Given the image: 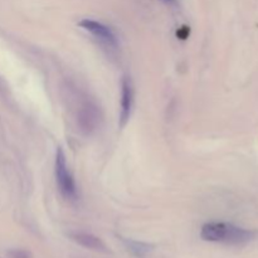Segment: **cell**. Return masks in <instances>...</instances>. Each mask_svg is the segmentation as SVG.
Segmentation results:
<instances>
[{
  "instance_id": "obj_9",
  "label": "cell",
  "mask_w": 258,
  "mask_h": 258,
  "mask_svg": "<svg viewBox=\"0 0 258 258\" xmlns=\"http://www.w3.org/2000/svg\"><path fill=\"white\" fill-rule=\"evenodd\" d=\"M163 2L169 5H178V0H163Z\"/></svg>"
},
{
  "instance_id": "obj_8",
  "label": "cell",
  "mask_w": 258,
  "mask_h": 258,
  "mask_svg": "<svg viewBox=\"0 0 258 258\" xmlns=\"http://www.w3.org/2000/svg\"><path fill=\"white\" fill-rule=\"evenodd\" d=\"M8 256L10 258H33L32 252L22 248L9 249V251H8Z\"/></svg>"
},
{
  "instance_id": "obj_3",
  "label": "cell",
  "mask_w": 258,
  "mask_h": 258,
  "mask_svg": "<svg viewBox=\"0 0 258 258\" xmlns=\"http://www.w3.org/2000/svg\"><path fill=\"white\" fill-rule=\"evenodd\" d=\"M76 120L80 131L85 135H91L98 128L101 122V112L93 101L83 100L76 112Z\"/></svg>"
},
{
  "instance_id": "obj_1",
  "label": "cell",
  "mask_w": 258,
  "mask_h": 258,
  "mask_svg": "<svg viewBox=\"0 0 258 258\" xmlns=\"http://www.w3.org/2000/svg\"><path fill=\"white\" fill-rule=\"evenodd\" d=\"M258 232L226 222H211L202 227L201 237L207 242L226 244H247L256 239Z\"/></svg>"
},
{
  "instance_id": "obj_2",
  "label": "cell",
  "mask_w": 258,
  "mask_h": 258,
  "mask_svg": "<svg viewBox=\"0 0 258 258\" xmlns=\"http://www.w3.org/2000/svg\"><path fill=\"white\" fill-rule=\"evenodd\" d=\"M54 170L59 193L67 201H76L77 199V186H76L75 179L68 169L67 160H66V155L62 148H58L57 153H55Z\"/></svg>"
},
{
  "instance_id": "obj_4",
  "label": "cell",
  "mask_w": 258,
  "mask_h": 258,
  "mask_svg": "<svg viewBox=\"0 0 258 258\" xmlns=\"http://www.w3.org/2000/svg\"><path fill=\"white\" fill-rule=\"evenodd\" d=\"M80 27H82L83 29L90 32L96 39L100 40V42L102 43L103 45H106L107 48H111V49H116V48H117V38H116L112 29L108 28L107 25L102 24V23L100 22H96V20L92 19H83L80 22Z\"/></svg>"
},
{
  "instance_id": "obj_7",
  "label": "cell",
  "mask_w": 258,
  "mask_h": 258,
  "mask_svg": "<svg viewBox=\"0 0 258 258\" xmlns=\"http://www.w3.org/2000/svg\"><path fill=\"white\" fill-rule=\"evenodd\" d=\"M126 249L130 252L133 256L138 258H144L148 256L153 251V244L145 243V242L135 241V239H122Z\"/></svg>"
},
{
  "instance_id": "obj_5",
  "label": "cell",
  "mask_w": 258,
  "mask_h": 258,
  "mask_svg": "<svg viewBox=\"0 0 258 258\" xmlns=\"http://www.w3.org/2000/svg\"><path fill=\"white\" fill-rule=\"evenodd\" d=\"M134 106V87L128 77H122L121 81V110H120V127L123 128L130 120Z\"/></svg>"
},
{
  "instance_id": "obj_6",
  "label": "cell",
  "mask_w": 258,
  "mask_h": 258,
  "mask_svg": "<svg viewBox=\"0 0 258 258\" xmlns=\"http://www.w3.org/2000/svg\"><path fill=\"white\" fill-rule=\"evenodd\" d=\"M70 238L78 243L80 246L85 247V248L93 249V251L98 252H107L105 243L101 241L98 237L93 236L91 233H86V232H72L70 233Z\"/></svg>"
}]
</instances>
